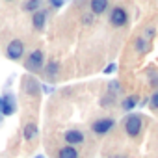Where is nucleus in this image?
I'll list each match as a JSON object with an SVG mask.
<instances>
[{"mask_svg": "<svg viewBox=\"0 0 158 158\" xmlns=\"http://www.w3.org/2000/svg\"><path fill=\"white\" fill-rule=\"evenodd\" d=\"M141 128H143V121H141V117H139L138 114L127 115V119H125V130H127L128 136H132V138L139 136Z\"/></svg>", "mask_w": 158, "mask_h": 158, "instance_id": "obj_1", "label": "nucleus"}, {"mask_svg": "<svg viewBox=\"0 0 158 158\" xmlns=\"http://www.w3.org/2000/svg\"><path fill=\"white\" fill-rule=\"evenodd\" d=\"M128 23V13L123 6H115L110 11V24L112 26H125Z\"/></svg>", "mask_w": 158, "mask_h": 158, "instance_id": "obj_2", "label": "nucleus"}, {"mask_svg": "<svg viewBox=\"0 0 158 158\" xmlns=\"http://www.w3.org/2000/svg\"><path fill=\"white\" fill-rule=\"evenodd\" d=\"M114 127H115V121H114L112 117H101V119L93 121V125H91V130H93L95 134L102 136V134H108V132H110Z\"/></svg>", "mask_w": 158, "mask_h": 158, "instance_id": "obj_3", "label": "nucleus"}, {"mask_svg": "<svg viewBox=\"0 0 158 158\" xmlns=\"http://www.w3.org/2000/svg\"><path fill=\"white\" fill-rule=\"evenodd\" d=\"M23 54H24V45H23V41L21 39H13V41H10V45L6 47V56L10 58V60H21L23 58Z\"/></svg>", "mask_w": 158, "mask_h": 158, "instance_id": "obj_4", "label": "nucleus"}, {"mask_svg": "<svg viewBox=\"0 0 158 158\" xmlns=\"http://www.w3.org/2000/svg\"><path fill=\"white\" fill-rule=\"evenodd\" d=\"M43 61H45V54H43L41 50H34V52H30V56H28L24 67H26L28 71H39V69L43 67Z\"/></svg>", "mask_w": 158, "mask_h": 158, "instance_id": "obj_5", "label": "nucleus"}, {"mask_svg": "<svg viewBox=\"0 0 158 158\" xmlns=\"http://www.w3.org/2000/svg\"><path fill=\"white\" fill-rule=\"evenodd\" d=\"M63 139H65L71 147L80 145V143H84V132L78 130V128H69V130L63 134Z\"/></svg>", "mask_w": 158, "mask_h": 158, "instance_id": "obj_6", "label": "nucleus"}, {"mask_svg": "<svg viewBox=\"0 0 158 158\" xmlns=\"http://www.w3.org/2000/svg\"><path fill=\"white\" fill-rule=\"evenodd\" d=\"M45 23H47V11L45 10H39L34 13V19H32V24L35 30H43L45 28Z\"/></svg>", "mask_w": 158, "mask_h": 158, "instance_id": "obj_7", "label": "nucleus"}, {"mask_svg": "<svg viewBox=\"0 0 158 158\" xmlns=\"http://www.w3.org/2000/svg\"><path fill=\"white\" fill-rule=\"evenodd\" d=\"M15 112V99L11 95L2 97V115H11Z\"/></svg>", "mask_w": 158, "mask_h": 158, "instance_id": "obj_8", "label": "nucleus"}, {"mask_svg": "<svg viewBox=\"0 0 158 158\" xmlns=\"http://www.w3.org/2000/svg\"><path fill=\"white\" fill-rule=\"evenodd\" d=\"M89 8H91V13L99 15V13L108 10V2H106V0H93V2L89 4Z\"/></svg>", "mask_w": 158, "mask_h": 158, "instance_id": "obj_9", "label": "nucleus"}, {"mask_svg": "<svg viewBox=\"0 0 158 158\" xmlns=\"http://www.w3.org/2000/svg\"><path fill=\"white\" fill-rule=\"evenodd\" d=\"M58 158H78V151L74 147H71V145L61 147L60 152H58Z\"/></svg>", "mask_w": 158, "mask_h": 158, "instance_id": "obj_10", "label": "nucleus"}, {"mask_svg": "<svg viewBox=\"0 0 158 158\" xmlns=\"http://www.w3.org/2000/svg\"><path fill=\"white\" fill-rule=\"evenodd\" d=\"M138 104V97L136 95H128V97H125L123 99V102H121V108L123 110H127V112H130V110H134V106Z\"/></svg>", "mask_w": 158, "mask_h": 158, "instance_id": "obj_11", "label": "nucleus"}, {"mask_svg": "<svg viewBox=\"0 0 158 158\" xmlns=\"http://www.w3.org/2000/svg\"><path fill=\"white\" fill-rule=\"evenodd\" d=\"M35 136H37V127H35L34 123H28V125L24 127V139L30 141V139H34Z\"/></svg>", "mask_w": 158, "mask_h": 158, "instance_id": "obj_12", "label": "nucleus"}, {"mask_svg": "<svg viewBox=\"0 0 158 158\" xmlns=\"http://www.w3.org/2000/svg\"><path fill=\"white\" fill-rule=\"evenodd\" d=\"M149 39H145V37H138L136 41H134V48L138 50V52H147L149 50V43H147Z\"/></svg>", "mask_w": 158, "mask_h": 158, "instance_id": "obj_13", "label": "nucleus"}, {"mask_svg": "<svg viewBox=\"0 0 158 158\" xmlns=\"http://www.w3.org/2000/svg\"><path fill=\"white\" fill-rule=\"evenodd\" d=\"M26 91L32 93V95H37L39 93V86H37L35 78H26Z\"/></svg>", "mask_w": 158, "mask_h": 158, "instance_id": "obj_14", "label": "nucleus"}, {"mask_svg": "<svg viewBox=\"0 0 158 158\" xmlns=\"http://www.w3.org/2000/svg\"><path fill=\"white\" fill-rule=\"evenodd\" d=\"M45 74L50 78V80H54L56 74H58V63H56V61H50V63L47 65V69H45Z\"/></svg>", "mask_w": 158, "mask_h": 158, "instance_id": "obj_15", "label": "nucleus"}, {"mask_svg": "<svg viewBox=\"0 0 158 158\" xmlns=\"http://www.w3.org/2000/svg\"><path fill=\"white\" fill-rule=\"evenodd\" d=\"M24 11H37V8H39V2H37V0H30V2H24Z\"/></svg>", "mask_w": 158, "mask_h": 158, "instance_id": "obj_16", "label": "nucleus"}, {"mask_svg": "<svg viewBox=\"0 0 158 158\" xmlns=\"http://www.w3.org/2000/svg\"><path fill=\"white\" fill-rule=\"evenodd\" d=\"M149 104H151V108H154V110H158V91L151 95V99H149Z\"/></svg>", "mask_w": 158, "mask_h": 158, "instance_id": "obj_17", "label": "nucleus"}, {"mask_svg": "<svg viewBox=\"0 0 158 158\" xmlns=\"http://www.w3.org/2000/svg\"><path fill=\"white\" fill-rule=\"evenodd\" d=\"M108 89L115 95V93H121V86L117 84V82H110V86H108Z\"/></svg>", "mask_w": 158, "mask_h": 158, "instance_id": "obj_18", "label": "nucleus"}, {"mask_svg": "<svg viewBox=\"0 0 158 158\" xmlns=\"http://www.w3.org/2000/svg\"><path fill=\"white\" fill-rule=\"evenodd\" d=\"M93 23V13H84L82 15V24H91Z\"/></svg>", "mask_w": 158, "mask_h": 158, "instance_id": "obj_19", "label": "nucleus"}, {"mask_svg": "<svg viewBox=\"0 0 158 158\" xmlns=\"http://www.w3.org/2000/svg\"><path fill=\"white\" fill-rule=\"evenodd\" d=\"M149 78H151V86H158V73L151 71L149 73Z\"/></svg>", "mask_w": 158, "mask_h": 158, "instance_id": "obj_20", "label": "nucleus"}, {"mask_svg": "<svg viewBox=\"0 0 158 158\" xmlns=\"http://www.w3.org/2000/svg\"><path fill=\"white\" fill-rule=\"evenodd\" d=\"M114 71H115V63H110V65L104 69V73H106V74H110V73H114Z\"/></svg>", "mask_w": 158, "mask_h": 158, "instance_id": "obj_21", "label": "nucleus"}, {"mask_svg": "<svg viewBox=\"0 0 158 158\" xmlns=\"http://www.w3.org/2000/svg\"><path fill=\"white\" fill-rule=\"evenodd\" d=\"M50 6H52V8H61L63 2H61V0H54V2H50Z\"/></svg>", "mask_w": 158, "mask_h": 158, "instance_id": "obj_22", "label": "nucleus"}, {"mask_svg": "<svg viewBox=\"0 0 158 158\" xmlns=\"http://www.w3.org/2000/svg\"><path fill=\"white\" fill-rule=\"evenodd\" d=\"M0 114H2V97H0Z\"/></svg>", "mask_w": 158, "mask_h": 158, "instance_id": "obj_23", "label": "nucleus"}, {"mask_svg": "<svg viewBox=\"0 0 158 158\" xmlns=\"http://www.w3.org/2000/svg\"><path fill=\"white\" fill-rule=\"evenodd\" d=\"M115 158H125V156H115Z\"/></svg>", "mask_w": 158, "mask_h": 158, "instance_id": "obj_24", "label": "nucleus"}, {"mask_svg": "<svg viewBox=\"0 0 158 158\" xmlns=\"http://www.w3.org/2000/svg\"><path fill=\"white\" fill-rule=\"evenodd\" d=\"M35 158H43V156H35Z\"/></svg>", "mask_w": 158, "mask_h": 158, "instance_id": "obj_25", "label": "nucleus"}]
</instances>
